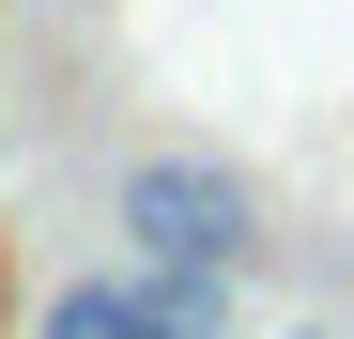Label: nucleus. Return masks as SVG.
I'll return each mask as SVG.
<instances>
[{"label": "nucleus", "mask_w": 354, "mask_h": 339, "mask_svg": "<svg viewBox=\"0 0 354 339\" xmlns=\"http://www.w3.org/2000/svg\"><path fill=\"white\" fill-rule=\"evenodd\" d=\"M108 232H124V262H216V277H247L262 201H247V170H216V154H139L124 185H108Z\"/></svg>", "instance_id": "nucleus-1"}, {"label": "nucleus", "mask_w": 354, "mask_h": 339, "mask_svg": "<svg viewBox=\"0 0 354 339\" xmlns=\"http://www.w3.org/2000/svg\"><path fill=\"white\" fill-rule=\"evenodd\" d=\"M46 339H231L216 262H108L77 293H46Z\"/></svg>", "instance_id": "nucleus-2"}, {"label": "nucleus", "mask_w": 354, "mask_h": 339, "mask_svg": "<svg viewBox=\"0 0 354 339\" xmlns=\"http://www.w3.org/2000/svg\"><path fill=\"white\" fill-rule=\"evenodd\" d=\"M292 339H324V324H292Z\"/></svg>", "instance_id": "nucleus-3"}]
</instances>
